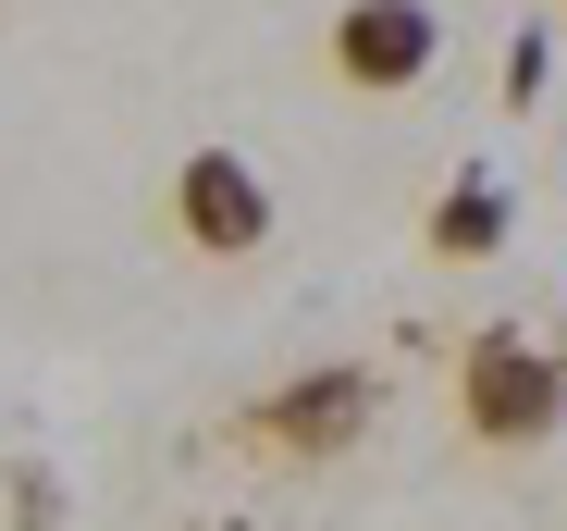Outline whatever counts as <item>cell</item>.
Listing matches in <instances>:
<instances>
[{
    "label": "cell",
    "mask_w": 567,
    "mask_h": 531,
    "mask_svg": "<svg viewBox=\"0 0 567 531\" xmlns=\"http://www.w3.org/2000/svg\"><path fill=\"white\" fill-rule=\"evenodd\" d=\"M555 420H567V359L518 321H482L456 359V432L468 446H543Z\"/></svg>",
    "instance_id": "6da1fadb"
},
{
    "label": "cell",
    "mask_w": 567,
    "mask_h": 531,
    "mask_svg": "<svg viewBox=\"0 0 567 531\" xmlns=\"http://www.w3.org/2000/svg\"><path fill=\"white\" fill-rule=\"evenodd\" d=\"M383 420V384H370L358 359H321V371H297V384H271V396H247V446H271V458H333V446H358V432Z\"/></svg>",
    "instance_id": "7a4b0ae2"
},
{
    "label": "cell",
    "mask_w": 567,
    "mask_h": 531,
    "mask_svg": "<svg viewBox=\"0 0 567 531\" xmlns=\"http://www.w3.org/2000/svg\"><path fill=\"white\" fill-rule=\"evenodd\" d=\"M432 62H444V13L432 0H346L333 13V74L358 100H408Z\"/></svg>",
    "instance_id": "3957f363"
},
{
    "label": "cell",
    "mask_w": 567,
    "mask_h": 531,
    "mask_svg": "<svg viewBox=\"0 0 567 531\" xmlns=\"http://www.w3.org/2000/svg\"><path fill=\"white\" fill-rule=\"evenodd\" d=\"M173 235L198 247V259H247V247L271 235L259 161H247V149H185V161H173Z\"/></svg>",
    "instance_id": "277c9868"
},
{
    "label": "cell",
    "mask_w": 567,
    "mask_h": 531,
    "mask_svg": "<svg viewBox=\"0 0 567 531\" xmlns=\"http://www.w3.org/2000/svg\"><path fill=\"white\" fill-rule=\"evenodd\" d=\"M506 223H518V198L494 186V173H456V186L432 198V223H420V235H432L444 259H494V247H506Z\"/></svg>",
    "instance_id": "5b68a950"
},
{
    "label": "cell",
    "mask_w": 567,
    "mask_h": 531,
    "mask_svg": "<svg viewBox=\"0 0 567 531\" xmlns=\"http://www.w3.org/2000/svg\"><path fill=\"white\" fill-rule=\"evenodd\" d=\"M0 507H13V531H62V470H50V458H13Z\"/></svg>",
    "instance_id": "8992f818"
},
{
    "label": "cell",
    "mask_w": 567,
    "mask_h": 531,
    "mask_svg": "<svg viewBox=\"0 0 567 531\" xmlns=\"http://www.w3.org/2000/svg\"><path fill=\"white\" fill-rule=\"evenodd\" d=\"M506 100H518V112H530V100H543V25H530V38H518V50H506Z\"/></svg>",
    "instance_id": "52a82bcc"
},
{
    "label": "cell",
    "mask_w": 567,
    "mask_h": 531,
    "mask_svg": "<svg viewBox=\"0 0 567 531\" xmlns=\"http://www.w3.org/2000/svg\"><path fill=\"white\" fill-rule=\"evenodd\" d=\"M555 13H567V0H555Z\"/></svg>",
    "instance_id": "ba28073f"
}]
</instances>
